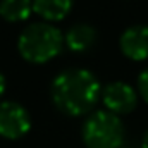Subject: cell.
Masks as SVG:
<instances>
[{
    "label": "cell",
    "instance_id": "obj_7",
    "mask_svg": "<svg viewBox=\"0 0 148 148\" xmlns=\"http://www.w3.org/2000/svg\"><path fill=\"white\" fill-rule=\"evenodd\" d=\"M95 41H97V29L86 23H76L64 35V45L76 53L88 52L95 45Z\"/></svg>",
    "mask_w": 148,
    "mask_h": 148
},
{
    "label": "cell",
    "instance_id": "obj_2",
    "mask_svg": "<svg viewBox=\"0 0 148 148\" xmlns=\"http://www.w3.org/2000/svg\"><path fill=\"white\" fill-rule=\"evenodd\" d=\"M64 48L62 31L45 21L28 24L17 40L21 57L31 64H47L55 59Z\"/></svg>",
    "mask_w": 148,
    "mask_h": 148
},
{
    "label": "cell",
    "instance_id": "obj_3",
    "mask_svg": "<svg viewBox=\"0 0 148 148\" xmlns=\"http://www.w3.org/2000/svg\"><path fill=\"white\" fill-rule=\"evenodd\" d=\"M81 136L86 148H121L126 133L121 117L103 109L90 112L83 122Z\"/></svg>",
    "mask_w": 148,
    "mask_h": 148
},
{
    "label": "cell",
    "instance_id": "obj_11",
    "mask_svg": "<svg viewBox=\"0 0 148 148\" xmlns=\"http://www.w3.org/2000/svg\"><path fill=\"white\" fill-rule=\"evenodd\" d=\"M5 88H7V81H5V76L0 73V98L3 97V93H5Z\"/></svg>",
    "mask_w": 148,
    "mask_h": 148
},
{
    "label": "cell",
    "instance_id": "obj_8",
    "mask_svg": "<svg viewBox=\"0 0 148 148\" xmlns=\"http://www.w3.org/2000/svg\"><path fill=\"white\" fill-rule=\"evenodd\" d=\"M74 5V0H33V12L45 23H59L66 19Z\"/></svg>",
    "mask_w": 148,
    "mask_h": 148
},
{
    "label": "cell",
    "instance_id": "obj_10",
    "mask_svg": "<svg viewBox=\"0 0 148 148\" xmlns=\"http://www.w3.org/2000/svg\"><path fill=\"white\" fill-rule=\"evenodd\" d=\"M136 90H138V95L148 103V67L143 69L140 73V76H138V79H136Z\"/></svg>",
    "mask_w": 148,
    "mask_h": 148
},
{
    "label": "cell",
    "instance_id": "obj_13",
    "mask_svg": "<svg viewBox=\"0 0 148 148\" xmlns=\"http://www.w3.org/2000/svg\"><path fill=\"white\" fill-rule=\"evenodd\" d=\"M121 148H129V147H121Z\"/></svg>",
    "mask_w": 148,
    "mask_h": 148
},
{
    "label": "cell",
    "instance_id": "obj_1",
    "mask_svg": "<svg viewBox=\"0 0 148 148\" xmlns=\"http://www.w3.org/2000/svg\"><path fill=\"white\" fill-rule=\"evenodd\" d=\"M102 95L98 77L84 67H69L57 74L50 84L53 105L69 117L86 115Z\"/></svg>",
    "mask_w": 148,
    "mask_h": 148
},
{
    "label": "cell",
    "instance_id": "obj_6",
    "mask_svg": "<svg viewBox=\"0 0 148 148\" xmlns=\"http://www.w3.org/2000/svg\"><path fill=\"white\" fill-rule=\"evenodd\" d=\"M121 52L129 60H147L148 59V26L147 24H134L124 29L119 38Z\"/></svg>",
    "mask_w": 148,
    "mask_h": 148
},
{
    "label": "cell",
    "instance_id": "obj_9",
    "mask_svg": "<svg viewBox=\"0 0 148 148\" xmlns=\"http://www.w3.org/2000/svg\"><path fill=\"white\" fill-rule=\"evenodd\" d=\"M33 12V0H0V17L7 23H23Z\"/></svg>",
    "mask_w": 148,
    "mask_h": 148
},
{
    "label": "cell",
    "instance_id": "obj_4",
    "mask_svg": "<svg viewBox=\"0 0 148 148\" xmlns=\"http://www.w3.org/2000/svg\"><path fill=\"white\" fill-rule=\"evenodd\" d=\"M31 129V115L21 103L0 102V136L5 140H19Z\"/></svg>",
    "mask_w": 148,
    "mask_h": 148
},
{
    "label": "cell",
    "instance_id": "obj_5",
    "mask_svg": "<svg viewBox=\"0 0 148 148\" xmlns=\"http://www.w3.org/2000/svg\"><path fill=\"white\" fill-rule=\"evenodd\" d=\"M100 98H102V103L105 105V110L115 115L131 114L138 105L136 90L124 81H112L109 84L102 86Z\"/></svg>",
    "mask_w": 148,
    "mask_h": 148
},
{
    "label": "cell",
    "instance_id": "obj_12",
    "mask_svg": "<svg viewBox=\"0 0 148 148\" xmlns=\"http://www.w3.org/2000/svg\"><path fill=\"white\" fill-rule=\"evenodd\" d=\"M141 148H148V129L145 131V134L141 138Z\"/></svg>",
    "mask_w": 148,
    "mask_h": 148
}]
</instances>
